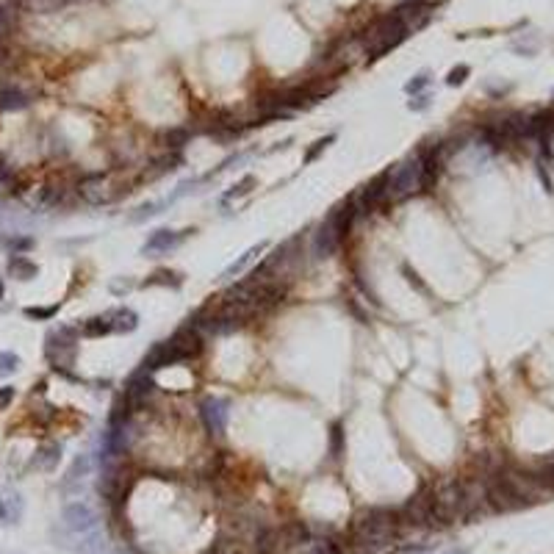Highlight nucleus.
I'll use <instances>...</instances> for the list:
<instances>
[{
  "mask_svg": "<svg viewBox=\"0 0 554 554\" xmlns=\"http://www.w3.org/2000/svg\"><path fill=\"white\" fill-rule=\"evenodd\" d=\"M396 513L385 510V507H372V510H363L352 518V540L361 543L363 551H372V549H380L385 546L394 535H396Z\"/></svg>",
  "mask_w": 554,
  "mask_h": 554,
  "instance_id": "1",
  "label": "nucleus"
},
{
  "mask_svg": "<svg viewBox=\"0 0 554 554\" xmlns=\"http://www.w3.org/2000/svg\"><path fill=\"white\" fill-rule=\"evenodd\" d=\"M405 36H407L405 23L391 12V14L380 17L372 28H366V34H363V45H366V50H369V58H380L383 53H388L391 47H396Z\"/></svg>",
  "mask_w": 554,
  "mask_h": 554,
  "instance_id": "2",
  "label": "nucleus"
},
{
  "mask_svg": "<svg viewBox=\"0 0 554 554\" xmlns=\"http://www.w3.org/2000/svg\"><path fill=\"white\" fill-rule=\"evenodd\" d=\"M433 510H435V521H444V524L466 516L463 482L446 479V482L438 485V488H433Z\"/></svg>",
  "mask_w": 554,
  "mask_h": 554,
  "instance_id": "3",
  "label": "nucleus"
},
{
  "mask_svg": "<svg viewBox=\"0 0 554 554\" xmlns=\"http://www.w3.org/2000/svg\"><path fill=\"white\" fill-rule=\"evenodd\" d=\"M385 175H388V200H402L416 189H422V158L402 161Z\"/></svg>",
  "mask_w": 554,
  "mask_h": 554,
  "instance_id": "4",
  "label": "nucleus"
},
{
  "mask_svg": "<svg viewBox=\"0 0 554 554\" xmlns=\"http://www.w3.org/2000/svg\"><path fill=\"white\" fill-rule=\"evenodd\" d=\"M75 338L78 333L73 327H61L58 333L47 335V361L56 372H67L75 361Z\"/></svg>",
  "mask_w": 554,
  "mask_h": 554,
  "instance_id": "5",
  "label": "nucleus"
},
{
  "mask_svg": "<svg viewBox=\"0 0 554 554\" xmlns=\"http://www.w3.org/2000/svg\"><path fill=\"white\" fill-rule=\"evenodd\" d=\"M78 194L89 202V205H103V202H111L119 197V186L111 183L106 175H86L81 183H78Z\"/></svg>",
  "mask_w": 554,
  "mask_h": 554,
  "instance_id": "6",
  "label": "nucleus"
},
{
  "mask_svg": "<svg viewBox=\"0 0 554 554\" xmlns=\"http://www.w3.org/2000/svg\"><path fill=\"white\" fill-rule=\"evenodd\" d=\"M64 524H67L69 532L78 535V538H89V535L97 532V516L84 502H73V505L64 507Z\"/></svg>",
  "mask_w": 554,
  "mask_h": 554,
  "instance_id": "7",
  "label": "nucleus"
},
{
  "mask_svg": "<svg viewBox=\"0 0 554 554\" xmlns=\"http://www.w3.org/2000/svg\"><path fill=\"white\" fill-rule=\"evenodd\" d=\"M405 521L407 524H416V527H424V524H435V510H433V488H422L416 494L405 510H402Z\"/></svg>",
  "mask_w": 554,
  "mask_h": 554,
  "instance_id": "8",
  "label": "nucleus"
},
{
  "mask_svg": "<svg viewBox=\"0 0 554 554\" xmlns=\"http://www.w3.org/2000/svg\"><path fill=\"white\" fill-rule=\"evenodd\" d=\"M200 413H202V422H205L208 433L211 435H225V430H228V402L225 399H217V396L202 399Z\"/></svg>",
  "mask_w": 554,
  "mask_h": 554,
  "instance_id": "9",
  "label": "nucleus"
},
{
  "mask_svg": "<svg viewBox=\"0 0 554 554\" xmlns=\"http://www.w3.org/2000/svg\"><path fill=\"white\" fill-rule=\"evenodd\" d=\"M338 247H341V239H338V230H335V222H333V214H330V217L322 222L319 233H316L313 250H316L319 258H327V255H333Z\"/></svg>",
  "mask_w": 554,
  "mask_h": 554,
  "instance_id": "10",
  "label": "nucleus"
},
{
  "mask_svg": "<svg viewBox=\"0 0 554 554\" xmlns=\"http://www.w3.org/2000/svg\"><path fill=\"white\" fill-rule=\"evenodd\" d=\"M23 516V496L12 488H0V524H17Z\"/></svg>",
  "mask_w": 554,
  "mask_h": 554,
  "instance_id": "11",
  "label": "nucleus"
},
{
  "mask_svg": "<svg viewBox=\"0 0 554 554\" xmlns=\"http://www.w3.org/2000/svg\"><path fill=\"white\" fill-rule=\"evenodd\" d=\"M189 230H183V233H178V230H156L147 241H145V247H142V252L145 255H156V252H169L172 247H178L180 241H183V236H186Z\"/></svg>",
  "mask_w": 554,
  "mask_h": 554,
  "instance_id": "12",
  "label": "nucleus"
},
{
  "mask_svg": "<svg viewBox=\"0 0 554 554\" xmlns=\"http://www.w3.org/2000/svg\"><path fill=\"white\" fill-rule=\"evenodd\" d=\"M385 200H388V175L383 172L377 180H372L363 189V211H374V208H380Z\"/></svg>",
  "mask_w": 554,
  "mask_h": 554,
  "instance_id": "13",
  "label": "nucleus"
},
{
  "mask_svg": "<svg viewBox=\"0 0 554 554\" xmlns=\"http://www.w3.org/2000/svg\"><path fill=\"white\" fill-rule=\"evenodd\" d=\"M266 247H269L266 241H261V244L250 247V250H247V252H244V255H241L239 261H233V263H230V266H228V269L222 272V280H233L236 274H241V272H244V269H247V266H250V263H252L255 258H261V255H263V250H266Z\"/></svg>",
  "mask_w": 554,
  "mask_h": 554,
  "instance_id": "14",
  "label": "nucleus"
},
{
  "mask_svg": "<svg viewBox=\"0 0 554 554\" xmlns=\"http://www.w3.org/2000/svg\"><path fill=\"white\" fill-rule=\"evenodd\" d=\"M106 319L111 324V333H130L138 324V316L133 311H128V308H117V311L106 313Z\"/></svg>",
  "mask_w": 554,
  "mask_h": 554,
  "instance_id": "15",
  "label": "nucleus"
},
{
  "mask_svg": "<svg viewBox=\"0 0 554 554\" xmlns=\"http://www.w3.org/2000/svg\"><path fill=\"white\" fill-rule=\"evenodd\" d=\"M286 554H338V549L330 540H316V538H305L302 543L291 546Z\"/></svg>",
  "mask_w": 554,
  "mask_h": 554,
  "instance_id": "16",
  "label": "nucleus"
},
{
  "mask_svg": "<svg viewBox=\"0 0 554 554\" xmlns=\"http://www.w3.org/2000/svg\"><path fill=\"white\" fill-rule=\"evenodd\" d=\"M9 274L17 277V280H34V277L39 274V266L25 255H14L9 261Z\"/></svg>",
  "mask_w": 554,
  "mask_h": 554,
  "instance_id": "17",
  "label": "nucleus"
},
{
  "mask_svg": "<svg viewBox=\"0 0 554 554\" xmlns=\"http://www.w3.org/2000/svg\"><path fill=\"white\" fill-rule=\"evenodd\" d=\"M89 468H92V460H89L86 455L75 457V463L69 466V471H67V477H64V482H61V488H64V491H69L75 482H84V477L89 474Z\"/></svg>",
  "mask_w": 554,
  "mask_h": 554,
  "instance_id": "18",
  "label": "nucleus"
},
{
  "mask_svg": "<svg viewBox=\"0 0 554 554\" xmlns=\"http://www.w3.org/2000/svg\"><path fill=\"white\" fill-rule=\"evenodd\" d=\"M58 460H61V446H58V444H45V446L36 452L34 466L42 468V471H53V468L58 466Z\"/></svg>",
  "mask_w": 554,
  "mask_h": 554,
  "instance_id": "19",
  "label": "nucleus"
},
{
  "mask_svg": "<svg viewBox=\"0 0 554 554\" xmlns=\"http://www.w3.org/2000/svg\"><path fill=\"white\" fill-rule=\"evenodd\" d=\"M28 103H31L28 95L20 92V89H14V86L0 89V111H20V108H25Z\"/></svg>",
  "mask_w": 554,
  "mask_h": 554,
  "instance_id": "20",
  "label": "nucleus"
},
{
  "mask_svg": "<svg viewBox=\"0 0 554 554\" xmlns=\"http://www.w3.org/2000/svg\"><path fill=\"white\" fill-rule=\"evenodd\" d=\"M81 333L86 335V338H100V335H106V333H111V324H108V319L106 316H95V319H89V322H84V327H81Z\"/></svg>",
  "mask_w": 554,
  "mask_h": 554,
  "instance_id": "21",
  "label": "nucleus"
},
{
  "mask_svg": "<svg viewBox=\"0 0 554 554\" xmlns=\"http://www.w3.org/2000/svg\"><path fill=\"white\" fill-rule=\"evenodd\" d=\"M180 283H183L180 274H175L169 269H158L153 277H147V286H172V289H178Z\"/></svg>",
  "mask_w": 554,
  "mask_h": 554,
  "instance_id": "22",
  "label": "nucleus"
},
{
  "mask_svg": "<svg viewBox=\"0 0 554 554\" xmlns=\"http://www.w3.org/2000/svg\"><path fill=\"white\" fill-rule=\"evenodd\" d=\"M255 183H258V180H255V178H252V175H247V178H241V180H239V183H236V186H233V189H230V191H228V194H225V202H230V200H233V197H244V194H250V191H252V186H255Z\"/></svg>",
  "mask_w": 554,
  "mask_h": 554,
  "instance_id": "23",
  "label": "nucleus"
},
{
  "mask_svg": "<svg viewBox=\"0 0 554 554\" xmlns=\"http://www.w3.org/2000/svg\"><path fill=\"white\" fill-rule=\"evenodd\" d=\"M20 369V358L14 352H0V377H9Z\"/></svg>",
  "mask_w": 554,
  "mask_h": 554,
  "instance_id": "24",
  "label": "nucleus"
},
{
  "mask_svg": "<svg viewBox=\"0 0 554 554\" xmlns=\"http://www.w3.org/2000/svg\"><path fill=\"white\" fill-rule=\"evenodd\" d=\"M14 20H17V12H12V9H6V6H0V42H3V36L12 31Z\"/></svg>",
  "mask_w": 554,
  "mask_h": 554,
  "instance_id": "25",
  "label": "nucleus"
},
{
  "mask_svg": "<svg viewBox=\"0 0 554 554\" xmlns=\"http://www.w3.org/2000/svg\"><path fill=\"white\" fill-rule=\"evenodd\" d=\"M333 142V136H324V138H319V142H313V147L305 153V164H311V161H316L324 150H327V145Z\"/></svg>",
  "mask_w": 554,
  "mask_h": 554,
  "instance_id": "26",
  "label": "nucleus"
},
{
  "mask_svg": "<svg viewBox=\"0 0 554 554\" xmlns=\"http://www.w3.org/2000/svg\"><path fill=\"white\" fill-rule=\"evenodd\" d=\"M341 449H344V433H341V424L335 422V424H333V435H330V455L338 457Z\"/></svg>",
  "mask_w": 554,
  "mask_h": 554,
  "instance_id": "27",
  "label": "nucleus"
},
{
  "mask_svg": "<svg viewBox=\"0 0 554 554\" xmlns=\"http://www.w3.org/2000/svg\"><path fill=\"white\" fill-rule=\"evenodd\" d=\"M427 84H430V75H427V73H419V75H416L413 81H407V84H405V92H407V95H419V92H422Z\"/></svg>",
  "mask_w": 554,
  "mask_h": 554,
  "instance_id": "28",
  "label": "nucleus"
},
{
  "mask_svg": "<svg viewBox=\"0 0 554 554\" xmlns=\"http://www.w3.org/2000/svg\"><path fill=\"white\" fill-rule=\"evenodd\" d=\"M164 138H167V147H169V150H178V147H183V145H186L189 130H169Z\"/></svg>",
  "mask_w": 554,
  "mask_h": 554,
  "instance_id": "29",
  "label": "nucleus"
},
{
  "mask_svg": "<svg viewBox=\"0 0 554 554\" xmlns=\"http://www.w3.org/2000/svg\"><path fill=\"white\" fill-rule=\"evenodd\" d=\"M466 78H468V67H466V64H457L452 73L446 75V84H449V86H460Z\"/></svg>",
  "mask_w": 554,
  "mask_h": 554,
  "instance_id": "30",
  "label": "nucleus"
},
{
  "mask_svg": "<svg viewBox=\"0 0 554 554\" xmlns=\"http://www.w3.org/2000/svg\"><path fill=\"white\" fill-rule=\"evenodd\" d=\"M56 313H58V305H50V308H25L28 319H53Z\"/></svg>",
  "mask_w": 554,
  "mask_h": 554,
  "instance_id": "31",
  "label": "nucleus"
},
{
  "mask_svg": "<svg viewBox=\"0 0 554 554\" xmlns=\"http://www.w3.org/2000/svg\"><path fill=\"white\" fill-rule=\"evenodd\" d=\"M158 208H161V202H147V205H142V208H138V214H133V217H130V222H142V219H147V217L158 214Z\"/></svg>",
  "mask_w": 554,
  "mask_h": 554,
  "instance_id": "32",
  "label": "nucleus"
},
{
  "mask_svg": "<svg viewBox=\"0 0 554 554\" xmlns=\"http://www.w3.org/2000/svg\"><path fill=\"white\" fill-rule=\"evenodd\" d=\"M12 402H14V388H12V385L0 388V410H6Z\"/></svg>",
  "mask_w": 554,
  "mask_h": 554,
  "instance_id": "33",
  "label": "nucleus"
},
{
  "mask_svg": "<svg viewBox=\"0 0 554 554\" xmlns=\"http://www.w3.org/2000/svg\"><path fill=\"white\" fill-rule=\"evenodd\" d=\"M405 274H407V280H410V283H413V286H416V289H419V291H422V294H427V286H424V283H422V280H419V274H416V272H413V269H410V266H405Z\"/></svg>",
  "mask_w": 554,
  "mask_h": 554,
  "instance_id": "34",
  "label": "nucleus"
},
{
  "mask_svg": "<svg viewBox=\"0 0 554 554\" xmlns=\"http://www.w3.org/2000/svg\"><path fill=\"white\" fill-rule=\"evenodd\" d=\"M9 247H12L14 252H20V250H31V247H34V241H31V239H12V241H9Z\"/></svg>",
  "mask_w": 554,
  "mask_h": 554,
  "instance_id": "35",
  "label": "nucleus"
},
{
  "mask_svg": "<svg viewBox=\"0 0 554 554\" xmlns=\"http://www.w3.org/2000/svg\"><path fill=\"white\" fill-rule=\"evenodd\" d=\"M427 95H419V97H416V100H410L407 106H410V111H422V108H427Z\"/></svg>",
  "mask_w": 554,
  "mask_h": 554,
  "instance_id": "36",
  "label": "nucleus"
},
{
  "mask_svg": "<svg viewBox=\"0 0 554 554\" xmlns=\"http://www.w3.org/2000/svg\"><path fill=\"white\" fill-rule=\"evenodd\" d=\"M130 289H133L130 280H125V283H122V280H114V283H111V291H114V294H122V291H130Z\"/></svg>",
  "mask_w": 554,
  "mask_h": 554,
  "instance_id": "37",
  "label": "nucleus"
},
{
  "mask_svg": "<svg viewBox=\"0 0 554 554\" xmlns=\"http://www.w3.org/2000/svg\"><path fill=\"white\" fill-rule=\"evenodd\" d=\"M0 300H3V277H0Z\"/></svg>",
  "mask_w": 554,
  "mask_h": 554,
  "instance_id": "38",
  "label": "nucleus"
},
{
  "mask_svg": "<svg viewBox=\"0 0 554 554\" xmlns=\"http://www.w3.org/2000/svg\"><path fill=\"white\" fill-rule=\"evenodd\" d=\"M449 554H468V551H449Z\"/></svg>",
  "mask_w": 554,
  "mask_h": 554,
  "instance_id": "39",
  "label": "nucleus"
},
{
  "mask_svg": "<svg viewBox=\"0 0 554 554\" xmlns=\"http://www.w3.org/2000/svg\"><path fill=\"white\" fill-rule=\"evenodd\" d=\"M0 53H3V47H0Z\"/></svg>",
  "mask_w": 554,
  "mask_h": 554,
  "instance_id": "40",
  "label": "nucleus"
}]
</instances>
